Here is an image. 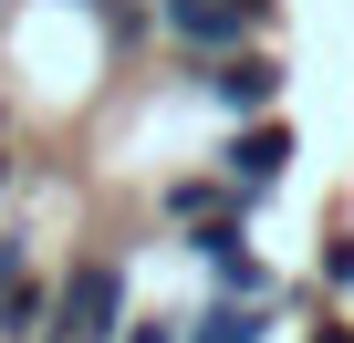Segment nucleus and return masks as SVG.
I'll return each instance as SVG.
<instances>
[{
    "instance_id": "f257e3e1",
    "label": "nucleus",
    "mask_w": 354,
    "mask_h": 343,
    "mask_svg": "<svg viewBox=\"0 0 354 343\" xmlns=\"http://www.w3.org/2000/svg\"><path fill=\"white\" fill-rule=\"evenodd\" d=\"M136 312H125V260L115 250H84L63 281H53V343H115Z\"/></svg>"
},
{
    "instance_id": "f03ea898",
    "label": "nucleus",
    "mask_w": 354,
    "mask_h": 343,
    "mask_svg": "<svg viewBox=\"0 0 354 343\" xmlns=\"http://www.w3.org/2000/svg\"><path fill=\"white\" fill-rule=\"evenodd\" d=\"M261 21H271L261 0H156V32L188 52V63H219V52H240Z\"/></svg>"
},
{
    "instance_id": "7ed1b4c3",
    "label": "nucleus",
    "mask_w": 354,
    "mask_h": 343,
    "mask_svg": "<svg viewBox=\"0 0 354 343\" xmlns=\"http://www.w3.org/2000/svg\"><path fill=\"white\" fill-rule=\"evenodd\" d=\"M219 177H230V188L261 208V198L292 177V125H281V115H250V125H230V135H219Z\"/></svg>"
},
{
    "instance_id": "20e7f679",
    "label": "nucleus",
    "mask_w": 354,
    "mask_h": 343,
    "mask_svg": "<svg viewBox=\"0 0 354 343\" xmlns=\"http://www.w3.org/2000/svg\"><path fill=\"white\" fill-rule=\"evenodd\" d=\"M198 94H209L219 115H240V125H250V115H271V104H281V63L240 42V52H219V63H198Z\"/></svg>"
},
{
    "instance_id": "39448f33",
    "label": "nucleus",
    "mask_w": 354,
    "mask_h": 343,
    "mask_svg": "<svg viewBox=\"0 0 354 343\" xmlns=\"http://www.w3.org/2000/svg\"><path fill=\"white\" fill-rule=\"evenodd\" d=\"M156 208H167V229H177V239H198V229H240V219H250V198L219 177V166H209V177H167V198H156Z\"/></svg>"
},
{
    "instance_id": "423d86ee",
    "label": "nucleus",
    "mask_w": 354,
    "mask_h": 343,
    "mask_svg": "<svg viewBox=\"0 0 354 343\" xmlns=\"http://www.w3.org/2000/svg\"><path fill=\"white\" fill-rule=\"evenodd\" d=\"M261 312H281V302H250V291H209V302H198V322H188V343H261Z\"/></svg>"
},
{
    "instance_id": "0eeeda50",
    "label": "nucleus",
    "mask_w": 354,
    "mask_h": 343,
    "mask_svg": "<svg viewBox=\"0 0 354 343\" xmlns=\"http://www.w3.org/2000/svg\"><path fill=\"white\" fill-rule=\"evenodd\" d=\"M323 281H333V291H354V229H333V239H323Z\"/></svg>"
},
{
    "instance_id": "6e6552de",
    "label": "nucleus",
    "mask_w": 354,
    "mask_h": 343,
    "mask_svg": "<svg viewBox=\"0 0 354 343\" xmlns=\"http://www.w3.org/2000/svg\"><path fill=\"white\" fill-rule=\"evenodd\" d=\"M115 343H188V333H177V322H167V312H136V322H125V333H115Z\"/></svg>"
}]
</instances>
